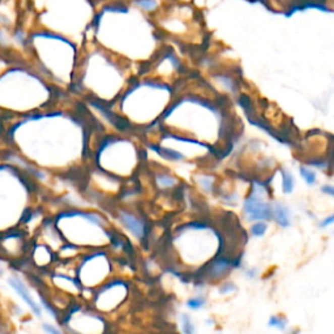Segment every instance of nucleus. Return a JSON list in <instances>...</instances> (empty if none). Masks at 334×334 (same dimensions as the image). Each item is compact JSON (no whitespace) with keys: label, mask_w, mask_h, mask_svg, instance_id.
<instances>
[{"label":"nucleus","mask_w":334,"mask_h":334,"mask_svg":"<svg viewBox=\"0 0 334 334\" xmlns=\"http://www.w3.org/2000/svg\"><path fill=\"white\" fill-rule=\"evenodd\" d=\"M321 191L324 193H326V195H329V196H333L334 195V188H333V186H324L321 188Z\"/></svg>","instance_id":"nucleus-23"},{"label":"nucleus","mask_w":334,"mask_h":334,"mask_svg":"<svg viewBox=\"0 0 334 334\" xmlns=\"http://www.w3.org/2000/svg\"><path fill=\"white\" fill-rule=\"evenodd\" d=\"M333 224H334V215L330 214V215H328V217L322 218L321 221L318 222V227H320L321 230H325V229L330 227Z\"/></svg>","instance_id":"nucleus-21"},{"label":"nucleus","mask_w":334,"mask_h":334,"mask_svg":"<svg viewBox=\"0 0 334 334\" xmlns=\"http://www.w3.org/2000/svg\"><path fill=\"white\" fill-rule=\"evenodd\" d=\"M271 205V219L281 229H289L293 225V215L290 208L284 202L274 201Z\"/></svg>","instance_id":"nucleus-9"},{"label":"nucleus","mask_w":334,"mask_h":334,"mask_svg":"<svg viewBox=\"0 0 334 334\" xmlns=\"http://www.w3.org/2000/svg\"><path fill=\"white\" fill-rule=\"evenodd\" d=\"M157 182L158 184L163 187V188H170V187H173L174 184H175V179L171 178L170 175H167V174L159 175V177L157 178Z\"/></svg>","instance_id":"nucleus-19"},{"label":"nucleus","mask_w":334,"mask_h":334,"mask_svg":"<svg viewBox=\"0 0 334 334\" xmlns=\"http://www.w3.org/2000/svg\"><path fill=\"white\" fill-rule=\"evenodd\" d=\"M28 257L33 266L38 269H48L57 264V252L42 242H35L30 246Z\"/></svg>","instance_id":"nucleus-7"},{"label":"nucleus","mask_w":334,"mask_h":334,"mask_svg":"<svg viewBox=\"0 0 334 334\" xmlns=\"http://www.w3.org/2000/svg\"><path fill=\"white\" fill-rule=\"evenodd\" d=\"M180 330L182 334H196L197 333V326L193 321L192 316L188 312H182L179 316Z\"/></svg>","instance_id":"nucleus-12"},{"label":"nucleus","mask_w":334,"mask_h":334,"mask_svg":"<svg viewBox=\"0 0 334 334\" xmlns=\"http://www.w3.org/2000/svg\"><path fill=\"white\" fill-rule=\"evenodd\" d=\"M294 177L291 175L290 173H287V171H282V191L286 195H290L291 192L294 191Z\"/></svg>","instance_id":"nucleus-15"},{"label":"nucleus","mask_w":334,"mask_h":334,"mask_svg":"<svg viewBox=\"0 0 334 334\" xmlns=\"http://www.w3.org/2000/svg\"><path fill=\"white\" fill-rule=\"evenodd\" d=\"M118 219H119L120 225L123 226L124 230L128 231L140 243L145 242V239H148L149 225L142 217L135 214L133 211L130 210H119Z\"/></svg>","instance_id":"nucleus-5"},{"label":"nucleus","mask_w":334,"mask_h":334,"mask_svg":"<svg viewBox=\"0 0 334 334\" xmlns=\"http://www.w3.org/2000/svg\"><path fill=\"white\" fill-rule=\"evenodd\" d=\"M268 231H269V222H265V221L252 222L248 229L249 235H251L253 239H262V238L268 234Z\"/></svg>","instance_id":"nucleus-13"},{"label":"nucleus","mask_w":334,"mask_h":334,"mask_svg":"<svg viewBox=\"0 0 334 334\" xmlns=\"http://www.w3.org/2000/svg\"><path fill=\"white\" fill-rule=\"evenodd\" d=\"M238 285L231 280H225L222 282L218 284V294L222 295V297H229V295H233L238 291Z\"/></svg>","instance_id":"nucleus-14"},{"label":"nucleus","mask_w":334,"mask_h":334,"mask_svg":"<svg viewBox=\"0 0 334 334\" xmlns=\"http://www.w3.org/2000/svg\"><path fill=\"white\" fill-rule=\"evenodd\" d=\"M158 153H161L164 158L170 159V161H179V159L183 158V155L180 154V153L174 150H169V149H162V151H158Z\"/></svg>","instance_id":"nucleus-20"},{"label":"nucleus","mask_w":334,"mask_h":334,"mask_svg":"<svg viewBox=\"0 0 334 334\" xmlns=\"http://www.w3.org/2000/svg\"><path fill=\"white\" fill-rule=\"evenodd\" d=\"M59 322L66 334H106L108 326L102 313L75 299L60 311Z\"/></svg>","instance_id":"nucleus-2"},{"label":"nucleus","mask_w":334,"mask_h":334,"mask_svg":"<svg viewBox=\"0 0 334 334\" xmlns=\"http://www.w3.org/2000/svg\"><path fill=\"white\" fill-rule=\"evenodd\" d=\"M41 329L44 334H66L64 330L58 325L52 324V322L44 321L41 324Z\"/></svg>","instance_id":"nucleus-16"},{"label":"nucleus","mask_w":334,"mask_h":334,"mask_svg":"<svg viewBox=\"0 0 334 334\" xmlns=\"http://www.w3.org/2000/svg\"><path fill=\"white\" fill-rule=\"evenodd\" d=\"M266 325H268V328H273L275 329V330L285 333V331H287V329H289V318L285 315H281V313H278V315H271L269 316Z\"/></svg>","instance_id":"nucleus-11"},{"label":"nucleus","mask_w":334,"mask_h":334,"mask_svg":"<svg viewBox=\"0 0 334 334\" xmlns=\"http://www.w3.org/2000/svg\"><path fill=\"white\" fill-rule=\"evenodd\" d=\"M51 282L55 285L58 290L62 294H72L73 297L81 294L82 285L73 274L63 273V271H52L51 273Z\"/></svg>","instance_id":"nucleus-8"},{"label":"nucleus","mask_w":334,"mask_h":334,"mask_svg":"<svg viewBox=\"0 0 334 334\" xmlns=\"http://www.w3.org/2000/svg\"><path fill=\"white\" fill-rule=\"evenodd\" d=\"M131 294L130 282L124 278L111 277L93 290L90 304L95 311L104 315L117 311L127 302Z\"/></svg>","instance_id":"nucleus-3"},{"label":"nucleus","mask_w":334,"mask_h":334,"mask_svg":"<svg viewBox=\"0 0 334 334\" xmlns=\"http://www.w3.org/2000/svg\"><path fill=\"white\" fill-rule=\"evenodd\" d=\"M136 4H139L141 8H144V10H146V11L153 10V8L155 7L154 0H136Z\"/></svg>","instance_id":"nucleus-22"},{"label":"nucleus","mask_w":334,"mask_h":334,"mask_svg":"<svg viewBox=\"0 0 334 334\" xmlns=\"http://www.w3.org/2000/svg\"><path fill=\"white\" fill-rule=\"evenodd\" d=\"M265 191L266 188L262 184H255L252 192L243 201V214L249 224L257 221H271V205L270 202L265 201L262 195Z\"/></svg>","instance_id":"nucleus-4"},{"label":"nucleus","mask_w":334,"mask_h":334,"mask_svg":"<svg viewBox=\"0 0 334 334\" xmlns=\"http://www.w3.org/2000/svg\"><path fill=\"white\" fill-rule=\"evenodd\" d=\"M208 306V297L204 293H196L186 300V308L191 312H199Z\"/></svg>","instance_id":"nucleus-10"},{"label":"nucleus","mask_w":334,"mask_h":334,"mask_svg":"<svg viewBox=\"0 0 334 334\" xmlns=\"http://www.w3.org/2000/svg\"><path fill=\"white\" fill-rule=\"evenodd\" d=\"M300 175L308 186H313L316 184V174L312 170H309L307 167H300Z\"/></svg>","instance_id":"nucleus-17"},{"label":"nucleus","mask_w":334,"mask_h":334,"mask_svg":"<svg viewBox=\"0 0 334 334\" xmlns=\"http://www.w3.org/2000/svg\"><path fill=\"white\" fill-rule=\"evenodd\" d=\"M114 266L111 253L106 247L85 249L76 261L75 277L82 287L95 289L111 277H114Z\"/></svg>","instance_id":"nucleus-1"},{"label":"nucleus","mask_w":334,"mask_h":334,"mask_svg":"<svg viewBox=\"0 0 334 334\" xmlns=\"http://www.w3.org/2000/svg\"><path fill=\"white\" fill-rule=\"evenodd\" d=\"M243 274L248 281H255L259 278L260 275V269L257 266H249V268L243 269Z\"/></svg>","instance_id":"nucleus-18"},{"label":"nucleus","mask_w":334,"mask_h":334,"mask_svg":"<svg viewBox=\"0 0 334 334\" xmlns=\"http://www.w3.org/2000/svg\"><path fill=\"white\" fill-rule=\"evenodd\" d=\"M7 284H8V286L17 294V297H19L22 302L25 303L26 306H28V308L32 311V313L35 316V317L38 318L42 317L43 311H42L38 300L33 297L32 290H30L28 285L25 284V281L22 280L20 275L11 274L10 277L7 278Z\"/></svg>","instance_id":"nucleus-6"},{"label":"nucleus","mask_w":334,"mask_h":334,"mask_svg":"<svg viewBox=\"0 0 334 334\" xmlns=\"http://www.w3.org/2000/svg\"><path fill=\"white\" fill-rule=\"evenodd\" d=\"M4 273H6V270H4L3 264H2V261H0V277H3Z\"/></svg>","instance_id":"nucleus-24"}]
</instances>
